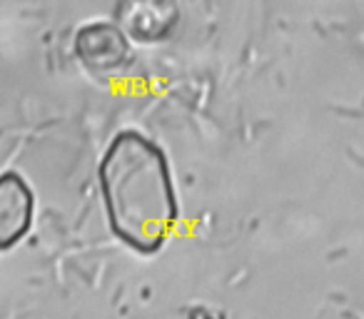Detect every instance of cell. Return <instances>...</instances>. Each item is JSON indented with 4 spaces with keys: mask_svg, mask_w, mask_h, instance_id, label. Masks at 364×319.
I'll list each match as a JSON object with an SVG mask.
<instances>
[{
    "mask_svg": "<svg viewBox=\"0 0 364 319\" xmlns=\"http://www.w3.org/2000/svg\"><path fill=\"white\" fill-rule=\"evenodd\" d=\"M112 234L137 254H155L180 217L175 183L162 150L137 132L110 142L97 168Z\"/></svg>",
    "mask_w": 364,
    "mask_h": 319,
    "instance_id": "obj_1",
    "label": "cell"
},
{
    "mask_svg": "<svg viewBox=\"0 0 364 319\" xmlns=\"http://www.w3.org/2000/svg\"><path fill=\"white\" fill-rule=\"evenodd\" d=\"M36 198L21 175L6 173L0 183V247L11 249L31 232Z\"/></svg>",
    "mask_w": 364,
    "mask_h": 319,
    "instance_id": "obj_2",
    "label": "cell"
},
{
    "mask_svg": "<svg viewBox=\"0 0 364 319\" xmlns=\"http://www.w3.org/2000/svg\"><path fill=\"white\" fill-rule=\"evenodd\" d=\"M77 55L90 70L107 72L125 63L127 43L120 31L110 26H90L77 36Z\"/></svg>",
    "mask_w": 364,
    "mask_h": 319,
    "instance_id": "obj_3",
    "label": "cell"
}]
</instances>
